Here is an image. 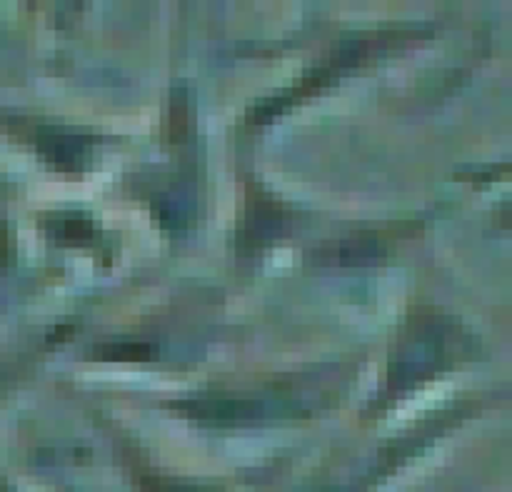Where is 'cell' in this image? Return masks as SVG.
I'll list each match as a JSON object with an SVG mask.
<instances>
[{
    "instance_id": "6da1fadb",
    "label": "cell",
    "mask_w": 512,
    "mask_h": 492,
    "mask_svg": "<svg viewBox=\"0 0 512 492\" xmlns=\"http://www.w3.org/2000/svg\"><path fill=\"white\" fill-rule=\"evenodd\" d=\"M188 418L200 420V423L210 425H240L250 423L260 415V403L245 398H223V395H213V398H198L190 403H178Z\"/></svg>"
},
{
    "instance_id": "7a4b0ae2",
    "label": "cell",
    "mask_w": 512,
    "mask_h": 492,
    "mask_svg": "<svg viewBox=\"0 0 512 492\" xmlns=\"http://www.w3.org/2000/svg\"><path fill=\"white\" fill-rule=\"evenodd\" d=\"M283 210L280 205L273 203L268 193L255 188L253 190V203L248 205V223L243 228L245 245H260L268 243V240L278 238V233L283 230Z\"/></svg>"
},
{
    "instance_id": "3957f363",
    "label": "cell",
    "mask_w": 512,
    "mask_h": 492,
    "mask_svg": "<svg viewBox=\"0 0 512 492\" xmlns=\"http://www.w3.org/2000/svg\"><path fill=\"white\" fill-rule=\"evenodd\" d=\"M385 243L378 233H355L350 238L338 240L330 248L320 250L315 258L323 263H340V265H358L378 260L383 255Z\"/></svg>"
},
{
    "instance_id": "277c9868",
    "label": "cell",
    "mask_w": 512,
    "mask_h": 492,
    "mask_svg": "<svg viewBox=\"0 0 512 492\" xmlns=\"http://www.w3.org/2000/svg\"><path fill=\"white\" fill-rule=\"evenodd\" d=\"M40 148H43V158L50 165L60 170H73L83 163L85 158V140L75 138V135H63V133H45L40 140Z\"/></svg>"
},
{
    "instance_id": "5b68a950",
    "label": "cell",
    "mask_w": 512,
    "mask_h": 492,
    "mask_svg": "<svg viewBox=\"0 0 512 492\" xmlns=\"http://www.w3.org/2000/svg\"><path fill=\"white\" fill-rule=\"evenodd\" d=\"M90 355L105 363H148L155 350L148 343H105Z\"/></svg>"
},
{
    "instance_id": "8992f818",
    "label": "cell",
    "mask_w": 512,
    "mask_h": 492,
    "mask_svg": "<svg viewBox=\"0 0 512 492\" xmlns=\"http://www.w3.org/2000/svg\"><path fill=\"white\" fill-rule=\"evenodd\" d=\"M53 235H55V240H60V243H65V245H70V243L83 245L95 235V225L90 223L88 218H83L80 213H68V215H60V218H55Z\"/></svg>"
},
{
    "instance_id": "52a82bcc",
    "label": "cell",
    "mask_w": 512,
    "mask_h": 492,
    "mask_svg": "<svg viewBox=\"0 0 512 492\" xmlns=\"http://www.w3.org/2000/svg\"><path fill=\"white\" fill-rule=\"evenodd\" d=\"M190 113H188V90L178 88L170 98V120H168V135L173 143H180L188 135Z\"/></svg>"
}]
</instances>
